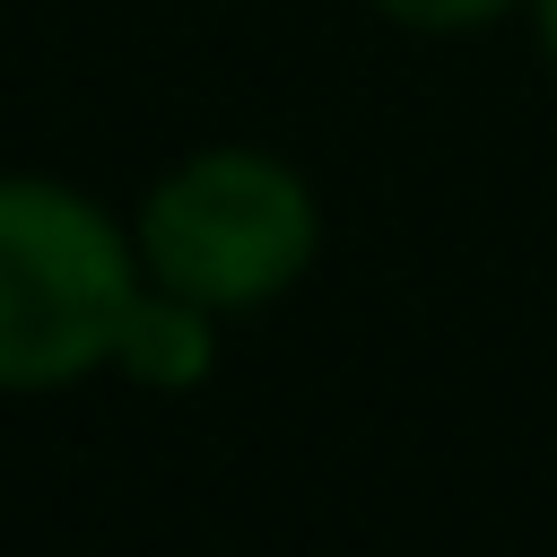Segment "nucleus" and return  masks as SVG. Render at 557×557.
<instances>
[{
  "instance_id": "obj_1",
  "label": "nucleus",
  "mask_w": 557,
  "mask_h": 557,
  "mask_svg": "<svg viewBox=\"0 0 557 557\" xmlns=\"http://www.w3.org/2000/svg\"><path fill=\"white\" fill-rule=\"evenodd\" d=\"M131 244L52 183H0V383L44 392L113 357L131 313Z\"/></svg>"
},
{
  "instance_id": "obj_2",
  "label": "nucleus",
  "mask_w": 557,
  "mask_h": 557,
  "mask_svg": "<svg viewBox=\"0 0 557 557\" xmlns=\"http://www.w3.org/2000/svg\"><path fill=\"white\" fill-rule=\"evenodd\" d=\"M322 244L313 191L296 165L261 157V148H209L191 165H174L139 218V252L157 270V287L235 313V305H270L278 287L305 278Z\"/></svg>"
},
{
  "instance_id": "obj_3",
  "label": "nucleus",
  "mask_w": 557,
  "mask_h": 557,
  "mask_svg": "<svg viewBox=\"0 0 557 557\" xmlns=\"http://www.w3.org/2000/svg\"><path fill=\"white\" fill-rule=\"evenodd\" d=\"M113 357H122L139 383H200V374H209V305H191V296H174V287L131 296Z\"/></svg>"
},
{
  "instance_id": "obj_4",
  "label": "nucleus",
  "mask_w": 557,
  "mask_h": 557,
  "mask_svg": "<svg viewBox=\"0 0 557 557\" xmlns=\"http://www.w3.org/2000/svg\"><path fill=\"white\" fill-rule=\"evenodd\" d=\"M392 26H418V35H470V26H496L531 0H374Z\"/></svg>"
},
{
  "instance_id": "obj_5",
  "label": "nucleus",
  "mask_w": 557,
  "mask_h": 557,
  "mask_svg": "<svg viewBox=\"0 0 557 557\" xmlns=\"http://www.w3.org/2000/svg\"><path fill=\"white\" fill-rule=\"evenodd\" d=\"M531 17H540V52L557 61V0H531Z\"/></svg>"
}]
</instances>
